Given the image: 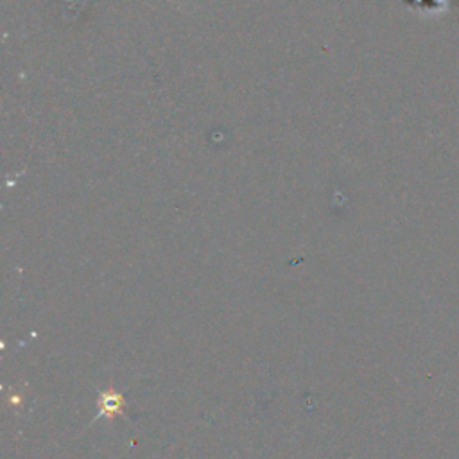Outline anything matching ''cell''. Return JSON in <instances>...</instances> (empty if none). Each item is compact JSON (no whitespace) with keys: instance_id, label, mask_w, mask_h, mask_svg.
I'll return each mask as SVG.
<instances>
[{"instance_id":"cell-1","label":"cell","mask_w":459,"mask_h":459,"mask_svg":"<svg viewBox=\"0 0 459 459\" xmlns=\"http://www.w3.org/2000/svg\"><path fill=\"white\" fill-rule=\"evenodd\" d=\"M122 402H120V398L118 396H115V394H109V398L106 400V402H102V405H104V411H109V412H115L117 409H118V405H120Z\"/></svg>"}]
</instances>
